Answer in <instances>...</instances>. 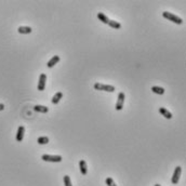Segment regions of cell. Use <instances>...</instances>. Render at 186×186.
Returning a JSON list of instances; mask_svg holds the SVG:
<instances>
[{
    "instance_id": "cell-14",
    "label": "cell",
    "mask_w": 186,
    "mask_h": 186,
    "mask_svg": "<svg viewBox=\"0 0 186 186\" xmlns=\"http://www.w3.org/2000/svg\"><path fill=\"white\" fill-rule=\"evenodd\" d=\"M108 25L111 26L112 28H115V29H120L121 28V24L118 23L117 21H112V19H109Z\"/></svg>"
},
{
    "instance_id": "cell-11",
    "label": "cell",
    "mask_w": 186,
    "mask_h": 186,
    "mask_svg": "<svg viewBox=\"0 0 186 186\" xmlns=\"http://www.w3.org/2000/svg\"><path fill=\"white\" fill-rule=\"evenodd\" d=\"M18 31L19 34L26 35V34H30L31 31H33V29L29 27V26H19V27L18 28Z\"/></svg>"
},
{
    "instance_id": "cell-16",
    "label": "cell",
    "mask_w": 186,
    "mask_h": 186,
    "mask_svg": "<svg viewBox=\"0 0 186 186\" xmlns=\"http://www.w3.org/2000/svg\"><path fill=\"white\" fill-rule=\"evenodd\" d=\"M63 97V93L62 92H57L54 96L52 97V103L53 104H57L58 102L61 101V99Z\"/></svg>"
},
{
    "instance_id": "cell-8",
    "label": "cell",
    "mask_w": 186,
    "mask_h": 186,
    "mask_svg": "<svg viewBox=\"0 0 186 186\" xmlns=\"http://www.w3.org/2000/svg\"><path fill=\"white\" fill-rule=\"evenodd\" d=\"M60 56L58 55H54L53 57H51V60L49 61L48 63H46V66H48L49 68H52V67H54L55 64H57L58 62H60Z\"/></svg>"
},
{
    "instance_id": "cell-18",
    "label": "cell",
    "mask_w": 186,
    "mask_h": 186,
    "mask_svg": "<svg viewBox=\"0 0 186 186\" xmlns=\"http://www.w3.org/2000/svg\"><path fill=\"white\" fill-rule=\"evenodd\" d=\"M105 183H106L107 186H117L116 183H115V181L112 180V178H107L106 180H105Z\"/></svg>"
},
{
    "instance_id": "cell-7",
    "label": "cell",
    "mask_w": 186,
    "mask_h": 186,
    "mask_svg": "<svg viewBox=\"0 0 186 186\" xmlns=\"http://www.w3.org/2000/svg\"><path fill=\"white\" fill-rule=\"evenodd\" d=\"M24 133H25V128L23 126H19L18 128V132H16V141L22 142L24 139Z\"/></svg>"
},
{
    "instance_id": "cell-6",
    "label": "cell",
    "mask_w": 186,
    "mask_h": 186,
    "mask_svg": "<svg viewBox=\"0 0 186 186\" xmlns=\"http://www.w3.org/2000/svg\"><path fill=\"white\" fill-rule=\"evenodd\" d=\"M46 74H41L39 77V81H38V90L39 91H43L46 88Z\"/></svg>"
},
{
    "instance_id": "cell-13",
    "label": "cell",
    "mask_w": 186,
    "mask_h": 186,
    "mask_svg": "<svg viewBox=\"0 0 186 186\" xmlns=\"http://www.w3.org/2000/svg\"><path fill=\"white\" fill-rule=\"evenodd\" d=\"M151 91H153L154 93H156V94H159V95L165 94V89L161 88V87H157V85L151 87Z\"/></svg>"
},
{
    "instance_id": "cell-10",
    "label": "cell",
    "mask_w": 186,
    "mask_h": 186,
    "mask_svg": "<svg viewBox=\"0 0 186 186\" xmlns=\"http://www.w3.org/2000/svg\"><path fill=\"white\" fill-rule=\"evenodd\" d=\"M159 112H160L165 118H167V119L172 118V114H171L167 108H165V107H159Z\"/></svg>"
},
{
    "instance_id": "cell-2",
    "label": "cell",
    "mask_w": 186,
    "mask_h": 186,
    "mask_svg": "<svg viewBox=\"0 0 186 186\" xmlns=\"http://www.w3.org/2000/svg\"><path fill=\"white\" fill-rule=\"evenodd\" d=\"M94 89L97 90V91H106V92H115V90H116V88L114 87V85H104V84H100V82H96V84H94Z\"/></svg>"
},
{
    "instance_id": "cell-20",
    "label": "cell",
    "mask_w": 186,
    "mask_h": 186,
    "mask_svg": "<svg viewBox=\"0 0 186 186\" xmlns=\"http://www.w3.org/2000/svg\"><path fill=\"white\" fill-rule=\"evenodd\" d=\"M3 109H4V105L3 104H0V112L3 111Z\"/></svg>"
},
{
    "instance_id": "cell-9",
    "label": "cell",
    "mask_w": 186,
    "mask_h": 186,
    "mask_svg": "<svg viewBox=\"0 0 186 186\" xmlns=\"http://www.w3.org/2000/svg\"><path fill=\"white\" fill-rule=\"evenodd\" d=\"M79 169H80V172H81L82 175H87L88 173V166L85 160H80L79 161Z\"/></svg>"
},
{
    "instance_id": "cell-4",
    "label": "cell",
    "mask_w": 186,
    "mask_h": 186,
    "mask_svg": "<svg viewBox=\"0 0 186 186\" xmlns=\"http://www.w3.org/2000/svg\"><path fill=\"white\" fill-rule=\"evenodd\" d=\"M181 173H182V167H180V166H178V167L175 168L174 172H173L172 178H171V182H172V184H174V185H177V184H178V181H180Z\"/></svg>"
},
{
    "instance_id": "cell-5",
    "label": "cell",
    "mask_w": 186,
    "mask_h": 186,
    "mask_svg": "<svg viewBox=\"0 0 186 186\" xmlns=\"http://www.w3.org/2000/svg\"><path fill=\"white\" fill-rule=\"evenodd\" d=\"M124 99H126V96H124V93L123 92H119L118 94V100H117V103H116V111H121L122 107H123V103H124Z\"/></svg>"
},
{
    "instance_id": "cell-21",
    "label": "cell",
    "mask_w": 186,
    "mask_h": 186,
    "mask_svg": "<svg viewBox=\"0 0 186 186\" xmlns=\"http://www.w3.org/2000/svg\"><path fill=\"white\" fill-rule=\"evenodd\" d=\"M154 186H161V185H159V184H155V185H154Z\"/></svg>"
},
{
    "instance_id": "cell-17",
    "label": "cell",
    "mask_w": 186,
    "mask_h": 186,
    "mask_svg": "<svg viewBox=\"0 0 186 186\" xmlns=\"http://www.w3.org/2000/svg\"><path fill=\"white\" fill-rule=\"evenodd\" d=\"M37 142L40 145H45V144L49 143V138H46V136H41V138H38Z\"/></svg>"
},
{
    "instance_id": "cell-19",
    "label": "cell",
    "mask_w": 186,
    "mask_h": 186,
    "mask_svg": "<svg viewBox=\"0 0 186 186\" xmlns=\"http://www.w3.org/2000/svg\"><path fill=\"white\" fill-rule=\"evenodd\" d=\"M64 185L65 186H73L69 175H65V177H64Z\"/></svg>"
},
{
    "instance_id": "cell-15",
    "label": "cell",
    "mask_w": 186,
    "mask_h": 186,
    "mask_svg": "<svg viewBox=\"0 0 186 186\" xmlns=\"http://www.w3.org/2000/svg\"><path fill=\"white\" fill-rule=\"evenodd\" d=\"M97 19H99V21H101L102 23H104V24H108V22H109V19L107 18V16L105 15L104 13H99V14H97Z\"/></svg>"
},
{
    "instance_id": "cell-3",
    "label": "cell",
    "mask_w": 186,
    "mask_h": 186,
    "mask_svg": "<svg viewBox=\"0 0 186 186\" xmlns=\"http://www.w3.org/2000/svg\"><path fill=\"white\" fill-rule=\"evenodd\" d=\"M41 159L46 162H61L63 160L62 156L60 155H46V154L41 156Z\"/></svg>"
},
{
    "instance_id": "cell-1",
    "label": "cell",
    "mask_w": 186,
    "mask_h": 186,
    "mask_svg": "<svg viewBox=\"0 0 186 186\" xmlns=\"http://www.w3.org/2000/svg\"><path fill=\"white\" fill-rule=\"evenodd\" d=\"M162 16L165 19H167L168 21H171L173 22V23L178 24V25H181V24H183V19L180 18V16L175 15V14L171 13V12H162Z\"/></svg>"
},
{
    "instance_id": "cell-12",
    "label": "cell",
    "mask_w": 186,
    "mask_h": 186,
    "mask_svg": "<svg viewBox=\"0 0 186 186\" xmlns=\"http://www.w3.org/2000/svg\"><path fill=\"white\" fill-rule=\"evenodd\" d=\"M34 111L38 112H43V114H46V112H49V108L46 106H43V105H36V106L34 107Z\"/></svg>"
}]
</instances>
